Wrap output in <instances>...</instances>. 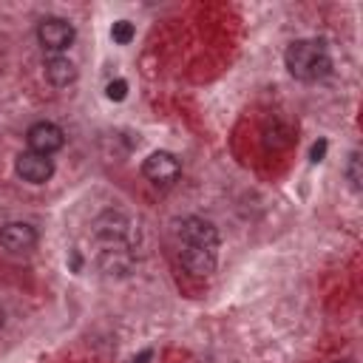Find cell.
I'll return each mask as SVG.
<instances>
[{
    "label": "cell",
    "mask_w": 363,
    "mask_h": 363,
    "mask_svg": "<svg viewBox=\"0 0 363 363\" xmlns=\"http://www.w3.org/2000/svg\"><path fill=\"white\" fill-rule=\"evenodd\" d=\"M142 173H145V179L153 182V184H173V182L179 179V173H182V164H179V159H176L173 153L156 150V153H150V156L142 162Z\"/></svg>",
    "instance_id": "obj_4"
},
{
    "label": "cell",
    "mask_w": 363,
    "mask_h": 363,
    "mask_svg": "<svg viewBox=\"0 0 363 363\" xmlns=\"http://www.w3.org/2000/svg\"><path fill=\"white\" fill-rule=\"evenodd\" d=\"M14 170L23 182H31V184H45L51 176H54V162L51 156H40V153H20L17 162H14Z\"/></svg>",
    "instance_id": "obj_5"
},
{
    "label": "cell",
    "mask_w": 363,
    "mask_h": 363,
    "mask_svg": "<svg viewBox=\"0 0 363 363\" xmlns=\"http://www.w3.org/2000/svg\"><path fill=\"white\" fill-rule=\"evenodd\" d=\"M179 235H182V244H193V247H204V250H218V233L210 221L204 218H184L179 224Z\"/></svg>",
    "instance_id": "obj_6"
},
{
    "label": "cell",
    "mask_w": 363,
    "mask_h": 363,
    "mask_svg": "<svg viewBox=\"0 0 363 363\" xmlns=\"http://www.w3.org/2000/svg\"><path fill=\"white\" fill-rule=\"evenodd\" d=\"M326 156V139H318L315 145H312V153H309V159L312 162H320Z\"/></svg>",
    "instance_id": "obj_13"
},
{
    "label": "cell",
    "mask_w": 363,
    "mask_h": 363,
    "mask_svg": "<svg viewBox=\"0 0 363 363\" xmlns=\"http://www.w3.org/2000/svg\"><path fill=\"white\" fill-rule=\"evenodd\" d=\"M74 37H77L74 26H71L68 20H62V17H45V20H40V26H37V40H40V45H43L45 51H51V54L65 51V48L74 43Z\"/></svg>",
    "instance_id": "obj_2"
},
{
    "label": "cell",
    "mask_w": 363,
    "mask_h": 363,
    "mask_svg": "<svg viewBox=\"0 0 363 363\" xmlns=\"http://www.w3.org/2000/svg\"><path fill=\"white\" fill-rule=\"evenodd\" d=\"M105 96H108L111 102H122V99L128 96V82H125V79H111V82L105 85Z\"/></svg>",
    "instance_id": "obj_11"
},
{
    "label": "cell",
    "mask_w": 363,
    "mask_h": 363,
    "mask_svg": "<svg viewBox=\"0 0 363 363\" xmlns=\"http://www.w3.org/2000/svg\"><path fill=\"white\" fill-rule=\"evenodd\" d=\"M182 267L196 275L204 278L216 269V250H204V247H193V244H182Z\"/></svg>",
    "instance_id": "obj_8"
},
{
    "label": "cell",
    "mask_w": 363,
    "mask_h": 363,
    "mask_svg": "<svg viewBox=\"0 0 363 363\" xmlns=\"http://www.w3.org/2000/svg\"><path fill=\"white\" fill-rule=\"evenodd\" d=\"M0 244L9 252H26L37 244V230L26 221H9L0 227Z\"/></svg>",
    "instance_id": "obj_7"
},
{
    "label": "cell",
    "mask_w": 363,
    "mask_h": 363,
    "mask_svg": "<svg viewBox=\"0 0 363 363\" xmlns=\"http://www.w3.org/2000/svg\"><path fill=\"white\" fill-rule=\"evenodd\" d=\"M346 176H349V182H352V187L360 190V182H363V173H360V153H352V156H349Z\"/></svg>",
    "instance_id": "obj_12"
},
{
    "label": "cell",
    "mask_w": 363,
    "mask_h": 363,
    "mask_svg": "<svg viewBox=\"0 0 363 363\" xmlns=\"http://www.w3.org/2000/svg\"><path fill=\"white\" fill-rule=\"evenodd\" d=\"M111 37H113L116 45H128L133 40V23L130 20H116L111 26Z\"/></svg>",
    "instance_id": "obj_10"
},
{
    "label": "cell",
    "mask_w": 363,
    "mask_h": 363,
    "mask_svg": "<svg viewBox=\"0 0 363 363\" xmlns=\"http://www.w3.org/2000/svg\"><path fill=\"white\" fill-rule=\"evenodd\" d=\"M3 323H6V315H3V309H0V329H3Z\"/></svg>",
    "instance_id": "obj_15"
},
{
    "label": "cell",
    "mask_w": 363,
    "mask_h": 363,
    "mask_svg": "<svg viewBox=\"0 0 363 363\" xmlns=\"http://www.w3.org/2000/svg\"><path fill=\"white\" fill-rule=\"evenodd\" d=\"M150 357H153V352H150V349H145V352H139V357H133L130 363H147Z\"/></svg>",
    "instance_id": "obj_14"
},
{
    "label": "cell",
    "mask_w": 363,
    "mask_h": 363,
    "mask_svg": "<svg viewBox=\"0 0 363 363\" xmlns=\"http://www.w3.org/2000/svg\"><path fill=\"white\" fill-rule=\"evenodd\" d=\"M26 142H28V150L31 153L51 156V153H57L65 145V133L54 122H34L28 128V133H26Z\"/></svg>",
    "instance_id": "obj_3"
},
{
    "label": "cell",
    "mask_w": 363,
    "mask_h": 363,
    "mask_svg": "<svg viewBox=\"0 0 363 363\" xmlns=\"http://www.w3.org/2000/svg\"><path fill=\"white\" fill-rule=\"evenodd\" d=\"M45 77H48V82H51L54 88H68V85L77 79V65H74L68 57L54 54V57L45 60Z\"/></svg>",
    "instance_id": "obj_9"
},
{
    "label": "cell",
    "mask_w": 363,
    "mask_h": 363,
    "mask_svg": "<svg viewBox=\"0 0 363 363\" xmlns=\"http://www.w3.org/2000/svg\"><path fill=\"white\" fill-rule=\"evenodd\" d=\"M286 71L301 82L323 79L332 71V57L323 40H295L284 54Z\"/></svg>",
    "instance_id": "obj_1"
}]
</instances>
